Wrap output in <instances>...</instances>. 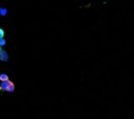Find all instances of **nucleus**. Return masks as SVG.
Segmentation results:
<instances>
[{"label": "nucleus", "instance_id": "1", "mask_svg": "<svg viewBox=\"0 0 134 119\" xmlns=\"http://www.w3.org/2000/svg\"><path fill=\"white\" fill-rule=\"evenodd\" d=\"M1 88L3 91H7V92H14V84L13 82H11L9 79L7 81H3L1 83Z\"/></svg>", "mask_w": 134, "mask_h": 119}, {"label": "nucleus", "instance_id": "4", "mask_svg": "<svg viewBox=\"0 0 134 119\" xmlns=\"http://www.w3.org/2000/svg\"><path fill=\"white\" fill-rule=\"evenodd\" d=\"M8 10L6 9H3V8H0V14L2 16H5L6 14H7Z\"/></svg>", "mask_w": 134, "mask_h": 119}, {"label": "nucleus", "instance_id": "3", "mask_svg": "<svg viewBox=\"0 0 134 119\" xmlns=\"http://www.w3.org/2000/svg\"><path fill=\"white\" fill-rule=\"evenodd\" d=\"M0 80H1L2 82L7 81V80H8V76L6 75V74H4V73H2V74L0 75Z\"/></svg>", "mask_w": 134, "mask_h": 119}, {"label": "nucleus", "instance_id": "6", "mask_svg": "<svg viewBox=\"0 0 134 119\" xmlns=\"http://www.w3.org/2000/svg\"><path fill=\"white\" fill-rule=\"evenodd\" d=\"M3 36H4V31L2 29V28H0V38H3Z\"/></svg>", "mask_w": 134, "mask_h": 119}, {"label": "nucleus", "instance_id": "7", "mask_svg": "<svg viewBox=\"0 0 134 119\" xmlns=\"http://www.w3.org/2000/svg\"><path fill=\"white\" fill-rule=\"evenodd\" d=\"M2 50V48H1V46H0V51H1Z\"/></svg>", "mask_w": 134, "mask_h": 119}, {"label": "nucleus", "instance_id": "5", "mask_svg": "<svg viewBox=\"0 0 134 119\" xmlns=\"http://www.w3.org/2000/svg\"><path fill=\"white\" fill-rule=\"evenodd\" d=\"M6 44V41L4 38H0V46H4Z\"/></svg>", "mask_w": 134, "mask_h": 119}, {"label": "nucleus", "instance_id": "8", "mask_svg": "<svg viewBox=\"0 0 134 119\" xmlns=\"http://www.w3.org/2000/svg\"><path fill=\"white\" fill-rule=\"evenodd\" d=\"M1 90H2V88H1V86H0V91H1Z\"/></svg>", "mask_w": 134, "mask_h": 119}, {"label": "nucleus", "instance_id": "2", "mask_svg": "<svg viewBox=\"0 0 134 119\" xmlns=\"http://www.w3.org/2000/svg\"><path fill=\"white\" fill-rule=\"evenodd\" d=\"M0 60L3 61V62L8 61V53L6 51H3V50L0 51Z\"/></svg>", "mask_w": 134, "mask_h": 119}]
</instances>
